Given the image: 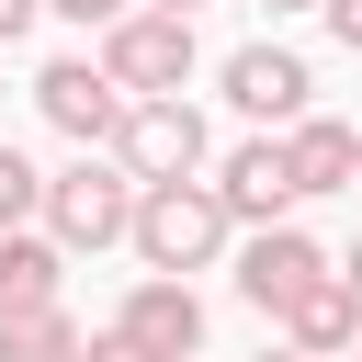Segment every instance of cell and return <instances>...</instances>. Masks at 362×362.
<instances>
[{"mask_svg": "<svg viewBox=\"0 0 362 362\" xmlns=\"http://www.w3.org/2000/svg\"><path fill=\"white\" fill-rule=\"evenodd\" d=\"M34 113H45L68 147H113V124H124V79H113L102 57H45V68H34Z\"/></svg>", "mask_w": 362, "mask_h": 362, "instance_id": "obj_6", "label": "cell"}, {"mask_svg": "<svg viewBox=\"0 0 362 362\" xmlns=\"http://www.w3.org/2000/svg\"><path fill=\"white\" fill-rule=\"evenodd\" d=\"M34 215H45V170L0 136V226H34Z\"/></svg>", "mask_w": 362, "mask_h": 362, "instance_id": "obj_14", "label": "cell"}, {"mask_svg": "<svg viewBox=\"0 0 362 362\" xmlns=\"http://www.w3.org/2000/svg\"><path fill=\"white\" fill-rule=\"evenodd\" d=\"M204 181H215V204L238 215V238H249V226H283V215L305 204V181H294L283 136H238V147H226V158H215Z\"/></svg>", "mask_w": 362, "mask_h": 362, "instance_id": "obj_7", "label": "cell"}, {"mask_svg": "<svg viewBox=\"0 0 362 362\" xmlns=\"http://www.w3.org/2000/svg\"><path fill=\"white\" fill-rule=\"evenodd\" d=\"M34 11H45V0H0V45H23V34H34Z\"/></svg>", "mask_w": 362, "mask_h": 362, "instance_id": "obj_18", "label": "cell"}, {"mask_svg": "<svg viewBox=\"0 0 362 362\" xmlns=\"http://www.w3.org/2000/svg\"><path fill=\"white\" fill-rule=\"evenodd\" d=\"M283 339L305 351V362H339V351H362V294H351V272L328 260L294 305H283Z\"/></svg>", "mask_w": 362, "mask_h": 362, "instance_id": "obj_10", "label": "cell"}, {"mask_svg": "<svg viewBox=\"0 0 362 362\" xmlns=\"http://www.w3.org/2000/svg\"><path fill=\"white\" fill-rule=\"evenodd\" d=\"M136 11H204V0H136Z\"/></svg>", "mask_w": 362, "mask_h": 362, "instance_id": "obj_20", "label": "cell"}, {"mask_svg": "<svg viewBox=\"0 0 362 362\" xmlns=\"http://www.w3.org/2000/svg\"><path fill=\"white\" fill-rule=\"evenodd\" d=\"M215 79H226V102H238L260 136H283V124H305V113H317V68H305L294 45H272V34H260V45H238Z\"/></svg>", "mask_w": 362, "mask_h": 362, "instance_id": "obj_5", "label": "cell"}, {"mask_svg": "<svg viewBox=\"0 0 362 362\" xmlns=\"http://www.w3.org/2000/svg\"><path fill=\"white\" fill-rule=\"evenodd\" d=\"M283 158H294L305 204H317V192H362V124H339V113H305V124H283Z\"/></svg>", "mask_w": 362, "mask_h": 362, "instance_id": "obj_11", "label": "cell"}, {"mask_svg": "<svg viewBox=\"0 0 362 362\" xmlns=\"http://www.w3.org/2000/svg\"><path fill=\"white\" fill-rule=\"evenodd\" d=\"M317 11H328V34H339V45L362 57V0H317Z\"/></svg>", "mask_w": 362, "mask_h": 362, "instance_id": "obj_17", "label": "cell"}, {"mask_svg": "<svg viewBox=\"0 0 362 362\" xmlns=\"http://www.w3.org/2000/svg\"><path fill=\"white\" fill-rule=\"evenodd\" d=\"M45 11H57V23H79V34H113L136 0H45Z\"/></svg>", "mask_w": 362, "mask_h": 362, "instance_id": "obj_15", "label": "cell"}, {"mask_svg": "<svg viewBox=\"0 0 362 362\" xmlns=\"http://www.w3.org/2000/svg\"><path fill=\"white\" fill-rule=\"evenodd\" d=\"M260 362H305V351H294V339H283V351H260Z\"/></svg>", "mask_w": 362, "mask_h": 362, "instance_id": "obj_22", "label": "cell"}, {"mask_svg": "<svg viewBox=\"0 0 362 362\" xmlns=\"http://www.w3.org/2000/svg\"><path fill=\"white\" fill-rule=\"evenodd\" d=\"M57 294H68V249H57L45 226H0V317L57 305Z\"/></svg>", "mask_w": 362, "mask_h": 362, "instance_id": "obj_12", "label": "cell"}, {"mask_svg": "<svg viewBox=\"0 0 362 362\" xmlns=\"http://www.w3.org/2000/svg\"><path fill=\"white\" fill-rule=\"evenodd\" d=\"M260 11H272V23H283V11H317V0H260Z\"/></svg>", "mask_w": 362, "mask_h": 362, "instance_id": "obj_21", "label": "cell"}, {"mask_svg": "<svg viewBox=\"0 0 362 362\" xmlns=\"http://www.w3.org/2000/svg\"><path fill=\"white\" fill-rule=\"evenodd\" d=\"M317 272H328V249H317V238H305L294 215H283V226H249V238H238V305H260V317H283V305H294V294H305Z\"/></svg>", "mask_w": 362, "mask_h": 362, "instance_id": "obj_8", "label": "cell"}, {"mask_svg": "<svg viewBox=\"0 0 362 362\" xmlns=\"http://www.w3.org/2000/svg\"><path fill=\"white\" fill-rule=\"evenodd\" d=\"M136 170L113 158V147H79L68 170H45V238L57 249H124L136 238Z\"/></svg>", "mask_w": 362, "mask_h": 362, "instance_id": "obj_2", "label": "cell"}, {"mask_svg": "<svg viewBox=\"0 0 362 362\" xmlns=\"http://www.w3.org/2000/svg\"><path fill=\"white\" fill-rule=\"evenodd\" d=\"M113 158H124L136 181H204V170H215V136H204V113H192L181 90H158V102H124Z\"/></svg>", "mask_w": 362, "mask_h": 362, "instance_id": "obj_3", "label": "cell"}, {"mask_svg": "<svg viewBox=\"0 0 362 362\" xmlns=\"http://www.w3.org/2000/svg\"><path fill=\"white\" fill-rule=\"evenodd\" d=\"M79 362H147V351H136L124 328H102V339H79Z\"/></svg>", "mask_w": 362, "mask_h": 362, "instance_id": "obj_16", "label": "cell"}, {"mask_svg": "<svg viewBox=\"0 0 362 362\" xmlns=\"http://www.w3.org/2000/svg\"><path fill=\"white\" fill-rule=\"evenodd\" d=\"M192 11H124L113 34H102V68L124 79V102H158V90H181L192 79Z\"/></svg>", "mask_w": 362, "mask_h": 362, "instance_id": "obj_4", "label": "cell"}, {"mask_svg": "<svg viewBox=\"0 0 362 362\" xmlns=\"http://www.w3.org/2000/svg\"><path fill=\"white\" fill-rule=\"evenodd\" d=\"M339 362H362V351H339Z\"/></svg>", "mask_w": 362, "mask_h": 362, "instance_id": "obj_23", "label": "cell"}, {"mask_svg": "<svg viewBox=\"0 0 362 362\" xmlns=\"http://www.w3.org/2000/svg\"><path fill=\"white\" fill-rule=\"evenodd\" d=\"M147 272H170V283H192V272H215L226 249H238V215L215 204V181H147L136 192V238H124Z\"/></svg>", "mask_w": 362, "mask_h": 362, "instance_id": "obj_1", "label": "cell"}, {"mask_svg": "<svg viewBox=\"0 0 362 362\" xmlns=\"http://www.w3.org/2000/svg\"><path fill=\"white\" fill-rule=\"evenodd\" d=\"M339 272H351V294H362V238H351V260H339Z\"/></svg>", "mask_w": 362, "mask_h": 362, "instance_id": "obj_19", "label": "cell"}, {"mask_svg": "<svg viewBox=\"0 0 362 362\" xmlns=\"http://www.w3.org/2000/svg\"><path fill=\"white\" fill-rule=\"evenodd\" d=\"M113 328H124L147 362H192V351H204V294H192V283H170V272H147V283L113 305Z\"/></svg>", "mask_w": 362, "mask_h": 362, "instance_id": "obj_9", "label": "cell"}, {"mask_svg": "<svg viewBox=\"0 0 362 362\" xmlns=\"http://www.w3.org/2000/svg\"><path fill=\"white\" fill-rule=\"evenodd\" d=\"M0 362H79V317H68V305H23V317H0Z\"/></svg>", "mask_w": 362, "mask_h": 362, "instance_id": "obj_13", "label": "cell"}]
</instances>
